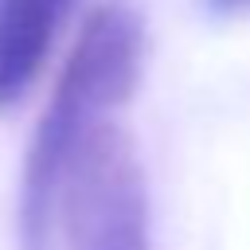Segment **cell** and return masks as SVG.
Wrapping results in <instances>:
<instances>
[{
	"label": "cell",
	"instance_id": "cell-1",
	"mask_svg": "<svg viewBox=\"0 0 250 250\" xmlns=\"http://www.w3.org/2000/svg\"><path fill=\"white\" fill-rule=\"evenodd\" d=\"M145 20L129 0H109L86 20L47 113L35 125L20 184V250H51L59 215V188L74 148L86 141L102 113L129 102L145 66Z\"/></svg>",
	"mask_w": 250,
	"mask_h": 250
},
{
	"label": "cell",
	"instance_id": "cell-2",
	"mask_svg": "<svg viewBox=\"0 0 250 250\" xmlns=\"http://www.w3.org/2000/svg\"><path fill=\"white\" fill-rule=\"evenodd\" d=\"M59 219L70 250H152L148 188L125 129L102 121L74 148Z\"/></svg>",
	"mask_w": 250,
	"mask_h": 250
},
{
	"label": "cell",
	"instance_id": "cell-3",
	"mask_svg": "<svg viewBox=\"0 0 250 250\" xmlns=\"http://www.w3.org/2000/svg\"><path fill=\"white\" fill-rule=\"evenodd\" d=\"M78 0H0V113L35 86Z\"/></svg>",
	"mask_w": 250,
	"mask_h": 250
},
{
	"label": "cell",
	"instance_id": "cell-4",
	"mask_svg": "<svg viewBox=\"0 0 250 250\" xmlns=\"http://www.w3.org/2000/svg\"><path fill=\"white\" fill-rule=\"evenodd\" d=\"M215 16H230V12H246L250 8V0H203Z\"/></svg>",
	"mask_w": 250,
	"mask_h": 250
}]
</instances>
